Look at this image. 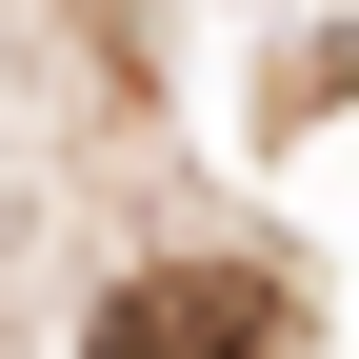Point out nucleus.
Returning <instances> with one entry per match:
<instances>
[{
  "label": "nucleus",
  "instance_id": "nucleus-1",
  "mask_svg": "<svg viewBox=\"0 0 359 359\" xmlns=\"http://www.w3.org/2000/svg\"><path fill=\"white\" fill-rule=\"evenodd\" d=\"M80 359H280V299L240 280V259H160V280H120Z\"/></svg>",
  "mask_w": 359,
  "mask_h": 359
}]
</instances>
